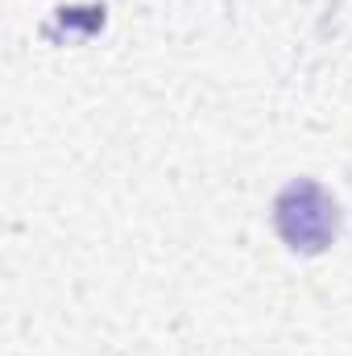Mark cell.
Masks as SVG:
<instances>
[{
    "label": "cell",
    "mask_w": 352,
    "mask_h": 356,
    "mask_svg": "<svg viewBox=\"0 0 352 356\" xmlns=\"http://www.w3.org/2000/svg\"><path fill=\"white\" fill-rule=\"evenodd\" d=\"M273 224L294 253H323L336 241L340 207L319 182L298 178L273 199Z\"/></svg>",
    "instance_id": "obj_1"
}]
</instances>
